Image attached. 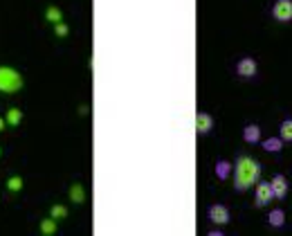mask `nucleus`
<instances>
[{
    "instance_id": "f257e3e1",
    "label": "nucleus",
    "mask_w": 292,
    "mask_h": 236,
    "mask_svg": "<svg viewBox=\"0 0 292 236\" xmlns=\"http://www.w3.org/2000/svg\"><path fill=\"white\" fill-rule=\"evenodd\" d=\"M261 176V164L250 156H240L234 164V187L239 191H245V189L254 187L259 183Z\"/></svg>"
},
{
    "instance_id": "f03ea898",
    "label": "nucleus",
    "mask_w": 292,
    "mask_h": 236,
    "mask_svg": "<svg viewBox=\"0 0 292 236\" xmlns=\"http://www.w3.org/2000/svg\"><path fill=\"white\" fill-rule=\"evenodd\" d=\"M23 88V77L14 68H0V92H18Z\"/></svg>"
},
{
    "instance_id": "7ed1b4c3",
    "label": "nucleus",
    "mask_w": 292,
    "mask_h": 236,
    "mask_svg": "<svg viewBox=\"0 0 292 236\" xmlns=\"http://www.w3.org/2000/svg\"><path fill=\"white\" fill-rule=\"evenodd\" d=\"M272 16L279 23H290L292 21V0H276L272 7Z\"/></svg>"
},
{
    "instance_id": "20e7f679",
    "label": "nucleus",
    "mask_w": 292,
    "mask_h": 236,
    "mask_svg": "<svg viewBox=\"0 0 292 236\" xmlns=\"http://www.w3.org/2000/svg\"><path fill=\"white\" fill-rule=\"evenodd\" d=\"M236 72H239V77H243V79H252V77H256V72H259V65H256V61L252 59V56H245V59H240L239 63H236Z\"/></svg>"
},
{
    "instance_id": "39448f33",
    "label": "nucleus",
    "mask_w": 292,
    "mask_h": 236,
    "mask_svg": "<svg viewBox=\"0 0 292 236\" xmlns=\"http://www.w3.org/2000/svg\"><path fill=\"white\" fill-rule=\"evenodd\" d=\"M209 220H212L213 225H227L229 223V210L225 205H212L209 207Z\"/></svg>"
},
{
    "instance_id": "423d86ee",
    "label": "nucleus",
    "mask_w": 292,
    "mask_h": 236,
    "mask_svg": "<svg viewBox=\"0 0 292 236\" xmlns=\"http://www.w3.org/2000/svg\"><path fill=\"white\" fill-rule=\"evenodd\" d=\"M274 198L270 183H256V207H265L270 205V200Z\"/></svg>"
},
{
    "instance_id": "0eeeda50",
    "label": "nucleus",
    "mask_w": 292,
    "mask_h": 236,
    "mask_svg": "<svg viewBox=\"0 0 292 236\" xmlns=\"http://www.w3.org/2000/svg\"><path fill=\"white\" fill-rule=\"evenodd\" d=\"M193 126H196V133L198 135H207L209 131L213 129V119L209 113H196V122H193Z\"/></svg>"
},
{
    "instance_id": "6e6552de",
    "label": "nucleus",
    "mask_w": 292,
    "mask_h": 236,
    "mask_svg": "<svg viewBox=\"0 0 292 236\" xmlns=\"http://www.w3.org/2000/svg\"><path fill=\"white\" fill-rule=\"evenodd\" d=\"M270 184H272V191H274V198H286V193H288L286 176H274L270 180Z\"/></svg>"
},
{
    "instance_id": "1a4fd4ad",
    "label": "nucleus",
    "mask_w": 292,
    "mask_h": 236,
    "mask_svg": "<svg viewBox=\"0 0 292 236\" xmlns=\"http://www.w3.org/2000/svg\"><path fill=\"white\" fill-rule=\"evenodd\" d=\"M243 140L247 142V144H256V142L261 140V126L259 124H247V126H245Z\"/></svg>"
},
{
    "instance_id": "9d476101",
    "label": "nucleus",
    "mask_w": 292,
    "mask_h": 236,
    "mask_svg": "<svg viewBox=\"0 0 292 236\" xmlns=\"http://www.w3.org/2000/svg\"><path fill=\"white\" fill-rule=\"evenodd\" d=\"M232 173H234V166L229 164L227 160H218L216 162V178L218 180H227Z\"/></svg>"
},
{
    "instance_id": "9b49d317",
    "label": "nucleus",
    "mask_w": 292,
    "mask_h": 236,
    "mask_svg": "<svg viewBox=\"0 0 292 236\" xmlns=\"http://www.w3.org/2000/svg\"><path fill=\"white\" fill-rule=\"evenodd\" d=\"M21 119H23V113H21V108H16V106H11L9 110L5 113L7 126H18V124H21Z\"/></svg>"
},
{
    "instance_id": "f8f14e48",
    "label": "nucleus",
    "mask_w": 292,
    "mask_h": 236,
    "mask_svg": "<svg viewBox=\"0 0 292 236\" xmlns=\"http://www.w3.org/2000/svg\"><path fill=\"white\" fill-rule=\"evenodd\" d=\"M281 149H283L281 137H267V140L263 142V151H267V153H279Z\"/></svg>"
},
{
    "instance_id": "ddd939ff",
    "label": "nucleus",
    "mask_w": 292,
    "mask_h": 236,
    "mask_svg": "<svg viewBox=\"0 0 292 236\" xmlns=\"http://www.w3.org/2000/svg\"><path fill=\"white\" fill-rule=\"evenodd\" d=\"M267 223H270L272 227H281L283 223H286V214H283V210H272L270 216H267Z\"/></svg>"
},
{
    "instance_id": "4468645a",
    "label": "nucleus",
    "mask_w": 292,
    "mask_h": 236,
    "mask_svg": "<svg viewBox=\"0 0 292 236\" xmlns=\"http://www.w3.org/2000/svg\"><path fill=\"white\" fill-rule=\"evenodd\" d=\"M279 137H281L283 142H292V119H283L281 126H279Z\"/></svg>"
},
{
    "instance_id": "2eb2a0df",
    "label": "nucleus",
    "mask_w": 292,
    "mask_h": 236,
    "mask_svg": "<svg viewBox=\"0 0 292 236\" xmlns=\"http://www.w3.org/2000/svg\"><path fill=\"white\" fill-rule=\"evenodd\" d=\"M70 200H72V203H83L85 200V191L81 184H72V187H70Z\"/></svg>"
},
{
    "instance_id": "dca6fc26",
    "label": "nucleus",
    "mask_w": 292,
    "mask_h": 236,
    "mask_svg": "<svg viewBox=\"0 0 292 236\" xmlns=\"http://www.w3.org/2000/svg\"><path fill=\"white\" fill-rule=\"evenodd\" d=\"M7 189H9L11 193L21 191V189H23V178H21V176H11V178H7Z\"/></svg>"
},
{
    "instance_id": "f3484780",
    "label": "nucleus",
    "mask_w": 292,
    "mask_h": 236,
    "mask_svg": "<svg viewBox=\"0 0 292 236\" xmlns=\"http://www.w3.org/2000/svg\"><path fill=\"white\" fill-rule=\"evenodd\" d=\"M41 232L45 236H50V234H54L56 232V218H45L41 223Z\"/></svg>"
},
{
    "instance_id": "a211bd4d",
    "label": "nucleus",
    "mask_w": 292,
    "mask_h": 236,
    "mask_svg": "<svg viewBox=\"0 0 292 236\" xmlns=\"http://www.w3.org/2000/svg\"><path fill=\"white\" fill-rule=\"evenodd\" d=\"M45 18H48V21L54 25V23H58L63 16H61V9H58V7H48V11H45Z\"/></svg>"
},
{
    "instance_id": "6ab92c4d",
    "label": "nucleus",
    "mask_w": 292,
    "mask_h": 236,
    "mask_svg": "<svg viewBox=\"0 0 292 236\" xmlns=\"http://www.w3.org/2000/svg\"><path fill=\"white\" fill-rule=\"evenodd\" d=\"M68 25H65L63 21H58V23H54V34H56V36H68Z\"/></svg>"
},
{
    "instance_id": "aec40b11",
    "label": "nucleus",
    "mask_w": 292,
    "mask_h": 236,
    "mask_svg": "<svg viewBox=\"0 0 292 236\" xmlns=\"http://www.w3.org/2000/svg\"><path fill=\"white\" fill-rule=\"evenodd\" d=\"M68 216V210H65L63 205H54L52 207V218H65Z\"/></svg>"
},
{
    "instance_id": "412c9836",
    "label": "nucleus",
    "mask_w": 292,
    "mask_h": 236,
    "mask_svg": "<svg viewBox=\"0 0 292 236\" xmlns=\"http://www.w3.org/2000/svg\"><path fill=\"white\" fill-rule=\"evenodd\" d=\"M5 126H7V122H5V115H0V133L5 131Z\"/></svg>"
},
{
    "instance_id": "4be33fe9",
    "label": "nucleus",
    "mask_w": 292,
    "mask_h": 236,
    "mask_svg": "<svg viewBox=\"0 0 292 236\" xmlns=\"http://www.w3.org/2000/svg\"><path fill=\"white\" fill-rule=\"evenodd\" d=\"M0 153H2V151H0Z\"/></svg>"
}]
</instances>
